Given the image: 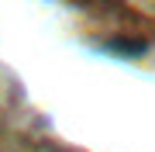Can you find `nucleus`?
<instances>
[{
    "label": "nucleus",
    "mask_w": 155,
    "mask_h": 152,
    "mask_svg": "<svg viewBox=\"0 0 155 152\" xmlns=\"http://www.w3.org/2000/svg\"><path fill=\"white\" fill-rule=\"evenodd\" d=\"M107 52L110 56H124V59H138L145 52V42H138V38H110L107 42Z\"/></svg>",
    "instance_id": "1"
}]
</instances>
